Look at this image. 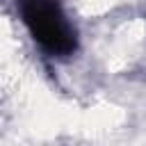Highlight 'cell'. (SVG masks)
Returning a JSON list of instances; mask_svg holds the SVG:
<instances>
[{
    "label": "cell",
    "mask_w": 146,
    "mask_h": 146,
    "mask_svg": "<svg viewBox=\"0 0 146 146\" xmlns=\"http://www.w3.org/2000/svg\"><path fill=\"white\" fill-rule=\"evenodd\" d=\"M21 16L32 39L52 57H68L78 48V34L66 21L59 0H18Z\"/></svg>",
    "instance_id": "obj_1"
}]
</instances>
